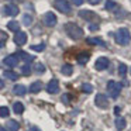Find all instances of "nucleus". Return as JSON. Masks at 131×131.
Instances as JSON below:
<instances>
[{
  "label": "nucleus",
  "mask_w": 131,
  "mask_h": 131,
  "mask_svg": "<svg viewBox=\"0 0 131 131\" xmlns=\"http://www.w3.org/2000/svg\"><path fill=\"white\" fill-rule=\"evenodd\" d=\"M65 31L72 40H79L83 37V30L79 26H76L75 23H66L65 24Z\"/></svg>",
  "instance_id": "1"
},
{
  "label": "nucleus",
  "mask_w": 131,
  "mask_h": 131,
  "mask_svg": "<svg viewBox=\"0 0 131 131\" xmlns=\"http://www.w3.org/2000/svg\"><path fill=\"white\" fill-rule=\"evenodd\" d=\"M131 41V34L127 28H120L116 32V42L120 45H128Z\"/></svg>",
  "instance_id": "2"
},
{
  "label": "nucleus",
  "mask_w": 131,
  "mask_h": 131,
  "mask_svg": "<svg viewBox=\"0 0 131 131\" xmlns=\"http://www.w3.org/2000/svg\"><path fill=\"white\" fill-rule=\"evenodd\" d=\"M107 90H108V93H110V96L113 97V99H117L120 92H121V85L114 82V80H110V82L107 83Z\"/></svg>",
  "instance_id": "3"
},
{
  "label": "nucleus",
  "mask_w": 131,
  "mask_h": 131,
  "mask_svg": "<svg viewBox=\"0 0 131 131\" xmlns=\"http://www.w3.org/2000/svg\"><path fill=\"white\" fill-rule=\"evenodd\" d=\"M54 6H55V9L59 10L63 14H69V13H71V4H69L66 0H55Z\"/></svg>",
  "instance_id": "4"
},
{
  "label": "nucleus",
  "mask_w": 131,
  "mask_h": 131,
  "mask_svg": "<svg viewBox=\"0 0 131 131\" xmlns=\"http://www.w3.org/2000/svg\"><path fill=\"white\" fill-rule=\"evenodd\" d=\"M94 103H96V106H97V107H100V108H107V106H108L107 96H106V94L99 93L96 97H94Z\"/></svg>",
  "instance_id": "5"
},
{
  "label": "nucleus",
  "mask_w": 131,
  "mask_h": 131,
  "mask_svg": "<svg viewBox=\"0 0 131 131\" xmlns=\"http://www.w3.org/2000/svg\"><path fill=\"white\" fill-rule=\"evenodd\" d=\"M94 68L97 71H104L106 68H108V58H106V57L97 58V61L94 62Z\"/></svg>",
  "instance_id": "6"
},
{
  "label": "nucleus",
  "mask_w": 131,
  "mask_h": 131,
  "mask_svg": "<svg viewBox=\"0 0 131 131\" xmlns=\"http://www.w3.org/2000/svg\"><path fill=\"white\" fill-rule=\"evenodd\" d=\"M44 23H45V26H48V27H54L55 24H57V16H55L52 12L45 13V16H44Z\"/></svg>",
  "instance_id": "7"
},
{
  "label": "nucleus",
  "mask_w": 131,
  "mask_h": 131,
  "mask_svg": "<svg viewBox=\"0 0 131 131\" xmlns=\"http://www.w3.org/2000/svg\"><path fill=\"white\" fill-rule=\"evenodd\" d=\"M47 92L51 94H55L59 92V82H58L57 79H52L48 82V85H47Z\"/></svg>",
  "instance_id": "8"
},
{
  "label": "nucleus",
  "mask_w": 131,
  "mask_h": 131,
  "mask_svg": "<svg viewBox=\"0 0 131 131\" xmlns=\"http://www.w3.org/2000/svg\"><path fill=\"white\" fill-rule=\"evenodd\" d=\"M3 63L7 66H10V68H14V66H17L18 63V57L17 54H13V55H9V57H6L3 59Z\"/></svg>",
  "instance_id": "9"
},
{
  "label": "nucleus",
  "mask_w": 131,
  "mask_h": 131,
  "mask_svg": "<svg viewBox=\"0 0 131 131\" xmlns=\"http://www.w3.org/2000/svg\"><path fill=\"white\" fill-rule=\"evenodd\" d=\"M4 14L10 16V17H16L18 14V7L16 4H7V6H4Z\"/></svg>",
  "instance_id": "10"
},
{
  "label": "nucleus",
  "mask_w": 131,
  "mask_h": 131,
  "mask_svg": "<svg viewBox=\"0 0 131 131\" xmlns=\"http://www.w3.org/2000/svg\"><path fill=\"white\" fill-rule=\"evenodd\" d=\"M14 42L17 44V45H24V44L27 42V34H26L24 31L16 32V35H14Z\"/></svg>",
  "instance_id": "11"
},
{
  "label": "nucleus",
  "mask_w": 131,
  "mask_h": 131,
  "mask_svg": "<svg viewBox=\"0 0 131 131\" xmlns=\"http://www.w3.org/2000/svg\"><path fill=\"white\" fill-rule=\"evenodd\" d=\"M79 16H80L82 18H85V20H89V21L97 20V16L94 14L93 12H90V10H80V12H79Z\"/></svg>",
  "instance_id": "12"
},
{
  "label": "nucleus",
  "mask_w": 131,
  "mask_h": 131,
  "mask_svg": "<svg viewBox=\"0 0 131 131\" xmlns=\"http://www.w3.org/2000/svg\"><path fill=\"white\" fill-rule=\"evenodd\" d=\"M13 92H14V94H17V96H24V94L27 93V89H26V86H23V85H16L14 88H13Z\"/></svg>",
  "instance_id": "13"
},
{
  "label": "nucleus",
  "mask_w": 131,
  "mask_h": 131,
  "mask_svg": "<svg viewBox=\"0 0 131 131\" xmlns=\"http://www.w3.org/2000/svg\"><path fill=\"white\" fill-rule=\"evenodd\" d=\"M17 57H18V59H23V61H26V62H32L34 61V57L32 55H30V54H27V52H23V51H20L17 54Z\"/></svg>",
  "instance_id": "14"
},
{
  "label": "nucleus",
  "mask_w": 131,
  "mask_h": 131,
  "mask_svg": "<svg viewBox=\"0 0 131 131\" xmlns=\"http://www.w3.org/2000/svg\"><path fill=\"white\" fill-rule=\"evenodd\" d=\"M61 72H62V75H65V76H71V75L73 73V66L69 65V63H65V65L62 66V69H61Z\"/></svg>",
  "instance_id": "15"
},
{
  "label": "nucleus",
  "mask_w": 131,
  "mask_h": 131,
  "mask_svg": "<svg viewBox=\"0 0 131 131\" xmlns=\"http://www.w3.org/2000/svg\"><path fill=\"white\" fill-rule=\"evenodd\" d=\"M7 128H9V131H18V128H20V124H18L16 120H9L7 121Z\"/></svg>",
  "instance_id": "16"
},
{
  "label": "nucleus",
  "mask_w": 131,
  "mask_h": 131,
  "mask_svg": "<svg viewBox=\"0 0 131 131\" xmlns=\"http://www.w3.org/2000/svg\"><path fill=\"white\" fill-rule=\"evenodd\" d=\"M7 28H9L10 31L18 32V31H20V23H18V21H16V20H13V21H10V23L7 24Z\"/></svg>",
  "instance_id": "17"
},
{
  "label": "nucleus",
  "mask_w": 131,
  "mask_h": 131,
  "mask_svg": "<svg viewBox=\"0 0 131 131\" xmlns=\"http://www.w3.org/2000/svg\"><path fill=\"white\" fill-rule=\"evenodd\" d=\"M42 89V83L40 82V80H37V82H34L31 86H30V92L31 93H38V92Z\"/></svg>",
  "instance_id": "18"
},
{
  "label": "nucleus",
  "mask_w": 131,
  "mask_h": 131,
  "mask_svg": "<svg viewBox=\"0 0 131 131\" xmlns=\"http://www.w3.org/2000/svg\"><path fill=\"white\" fill-rule=\"evenodd\" d=\"M88 42H89V44H92V45L106 47V42H104L103 40H100V38H93V37H90V38H88Z\"/></svg>",
  "instance_id": "19"
},
{
  "label": "nucleus",
  "mask_w": 131,
  "mask_h": 131,
  "mask_svg": "<svg viewBox=\"0 0 131 131\" xmlns=\"http://www.w3.org/2000/svg\"><path fill=\"white\" fill-rule=\"evenodd\" d=\"M114 124H116V127L118 128V130H123V128H125L127 123H125V118H123V117H117L116 121H114Z\"/></svg>",
  "instance_id": "20"
},
{
  "label": "nucleus",
  "mask_w": 131,
  "mask_h": 131,
  "mask_svg": "<svg viewBox=\"0 0 131 131\" xmlns=\"http://www.w3.org/2000/svg\"><path fill=\"white\" fill-rule=\"evenodd\" d=\"M3 76L7 78V79H10V80H17L18 79V75L16 73V72H13V71H4Z\"/></svg>",
  "instance_id": "21"
},
{
  "label": "nucleus",
  "mask_w": 131,
  "mask_h": 131,
  "mask_svg": "<svg viewBox=\"0 0 131 131\" xmlns=\"http://www.w3.org/2000/svg\"><path fill=\"white\" fill-rule=\"evenodd\" d=\"M13 110H14V113H17V114H21L24 111V106H23V103H20V102H16L14 104H13Z\"/></svg>",
  "instance_id": "22"
},
{
  "label": "nucleus",
  "mask_w": 131,
  "mask_h": 131,
  "mask_svg": "<svg viewBox=\"0 0 131 131\" xmlns=\"http://www.w3.org/2000/svg\"><path fill=\"white\" fill-rule=\"evenodd\" d=\"M89 54H86V52H83V54H80L79 57H78V62L79 63H86L89 61Z\"/></svg>",
  "instance_id": "23"
},
{
  "label": "nucleus",
  "mask_w": 131,
  "mask_h": 131,
  "mask_svg": "<svg viewBox=\"0 0 131 131\" xmlns=\"http://www.w3.org/2000/svg\"><path fill=\"white\" fill-rule=\"evenodd\" d=\"M118 75L121 78H124L127 75V66H125V63H120L118 65Z\"/></svg>",
  "instance_id": "24"
},
{
  "label": "nucleus",
  "mask_w": 131,
  "mask_h": 131,
  "mask_svg": "<svg viewBox=\"0 0 131 131\" xmlns=\"http://www.w3.org/2000/svg\"><path fill=\"white\" fill-rule=\"evenodd\" d=\"M82 92H85V93H92V92H93V86H92L90 83H83Z\"/></svg>",
  "instance_id": "25"
},
{
  "label": "nucleus",
  "mask_w": 131,
  "mask_h": 131,
  "mask_svg": "<svg viewBox=\"0 0 131 131\" xmlns=\"http://www.w3.org/2000/svg\"><path fill=\"white\" fill-rule=\"evenodd\" d=\"M7 38H9V37H7V34H6V32L0 30V48H2V47L4 45V42L7 41Z\"/></svg>",
  "instance_id": "26"
},
{
  "label": "nucleus",
  "mask_w": 131,
  "mask_h": 131,
  "mask_svg": "<svg viewBox=\"0 0 131 131\" xmlns=\"http://www.w3.org/2000/svg\"><path fill=\"white\" fill-rule=\"evenodd\" d=\"M32 51H37V52H42L45 49V44H38V45H31Z\"/></svg>",
  "instance_id": "27"
},
{
  "label": "nucleus",
  "mask_w": 131,
  "mask_h": 131,
  "mask_svg": "<svg viewBox=\"0 0 131 131\" xmlns=\"http://www.w3.org/2000/svg\"><path fill=\"white\" fill-rule=\"evenodd\" d=\"M9 114H10V111H9V108H7L6 106H3V107H0V117H2V118L7 117Z\"/></svg>",
  "instance_id": "28"
},
{
  "label": "nucleus",
  "mask_w": 131,
  "mask_h": 131,
  "mask_svg": "<svg viewBox=\"0 0 131 131\" xmlns=\"http://www.w3.org/2000/svg\"><path fill=\"white\" fill-rule=\"evenodd\" d=\"M23 23L26 24V26H31V23H32V17L30 14H24V17H23Z\"/></svg>",
  "instance_id": "29"
},
{
  "label": "nucleus",
  "mask_w": 131,
  "mask_h": 131,
  "mask_svg": "<svg viewBox=\"0 0 131 131\" xmlns=\"http://www.w3.org/2000/svg\"><path fill=\"white\" fill-rule=\"evenodd\" d=\"M35 72H37V73H44V72H45V66H44L42 63H37V65H35Z\"/></svg>",
  "instance_id": "30"
},
{
  "label": "nucleus",
  "mask_w": 131,
  "mask_h": 131,
  "mask_svg": "<svg viewBox=\"0 0 131 131\" xmlns=\"http://www.w3.org/2000/svg\"><path fill=\"white\" fill-rule=\"evenodd\" d=\"M21 72H23V75L28 76V75L31 73V68H30V65H24L23 68H21Z\"/></svg>",
  "instance_id": "31"
},
{
  "label": "nucleus",
  "mask_w": 131,
  "mask_h": 131,
  "mask_svg": "<svg viewBox=\"0 0 131 131\" xmlns=\"http://www.w3.org/2000/svg\"><path fill=\"white\" fill-rule=\"evenodd\" d=\"M114 7H116V3H114L113 0H107V2H106V9L107 10H111V9H114Z\"/></svg>",
  "instance_id": "32"
},
{
  "label": "nucleus",
  "mask_w": 131,
  "mask_h": 131,
  "mask_svg": "<svg viewBox=\"0 0 131 131\" xmlns=\"http://www.w3.org/2000/svg\"><path fill=\"white\" fill-rule=\"evenodd\" d=\"M72 2H73L75 6H80V4H83V2H85V0H72Z\"/></svg>",
  "instance_id": "33"
},
{
  "label": "nucleus",
  "mask_w": 131,
  "mask_h": 131,
  "mask_svg": "<svg viewBox=\"0 0 131 131\" xmlns=\"http://www.w3.org/2000/svg\"><path fill=\"white\" fill-rule=\"evenodd\" d=\"M88 2L92 4V6H96V4H99V3H100V0H88Z\"/></svg>",
  "instance_id": "34"
},
{
  "label": "nucleus",
  "mask_w": 131,
  "mask_h": 131,
  "mask_svg": "<svg viewBox=\"0 0 131 131\" xmlns=\"http://www.w3.org/2000/svg\"><path fill=\"white\" fill-rule=\"evenodd\" d=\"M62 102L63 103H68L69 102V96H68V94H63V96H62Z\"/></svg>",
  "instance_id": "35"
},
{
  "label": "nucleus",
  "mask_w": 131,
  "mask_h": 131,
  "mask_svg": "<svg viewBox=\"0 0 131 131\" xmlns=\"http://www.w3.org/2000/svg\"><path fill=\"white\" fill-rule=\"evenodd\" d=\"M4 88V82H3V79L0 78V89H3Z\"/></svg>",
  "instance_id": "36"
},
{
  "label": "nucleus",
  "mask_w": 131,
  "mask_h": 131,
  "mask_svg": "<svg viewBox=\"0 0 131 131\" xmlns=\"http://www.w3.org/2000/svg\"><path fill=\"white\" fill-rule=\"evenodd\" d=\"M114 113H116V114H120V107H116V108H114Z\"/></svg>",
  "instance_id": "37"
},
{
  "label": "nucleus",
  "mask_w": 131,
  "mask_h": 131,
  "mask_svg": "<svg viewBox=\"0 0 131 131\" xmlns=\"http://www.w3.org/2000/svg\"><path fill=\"white\" fill-rule=\"evenodd\" d=\"M90 30H99V26H90Z\"/></svg>",
  "instance_id": "38"
},
{
  "label": "nucleus",
  "mask_w": 131,
  "mask_h": 131,
  "mask_svg": "<svg viewBox=\"0 0 131 131\" xmlns=\"http://www.w3.org/2000/svg\"><path fill=\"white\" fill-rule=\"evenodd\" d=\"M32 131H41L40 128H37V127H32Z\"/></svg>",
  "instance_id": "39"
},
{
  "label": "nucleus",
  "mask_w": 131,
  "mask_h": 131,
  "mask_svg": "<svg viewBox=\"0 0 131 131\" xmlns=\"http://www.w3.org/2000/svg\"><path fill=\"white\" fill-rule=\"evenodd\" d=\"M0 131H7V130H6L4 127H0Z\"/></svg>",
  "instance_id": "40"
}]
</instances>
